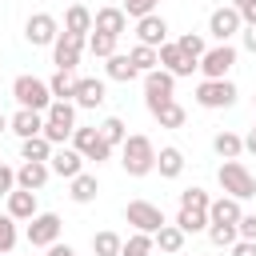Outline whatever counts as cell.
Wrapping results in <instances>:
<instances>
[{
  "mask_svg": "<svg viewBox=\"0 0 256 256\" xmlns=\"http://www.w3.org/2000/svg\"><path fill=\"white\" fill-rule=\"evenodd\" d=\"M12 96H16V104H20V108H32V112H44V108L52 104L48 80H40V76H28V72L12 80Z\"/></svg>",
  "mask_w": 256,
  "mask_h": 256,
  "instance_id": "4",
  "label": "cell"
},
{
  "mask_svg": "<svg viewBox=\"0 0 256 256\" xmlns=\"http://www.w3.org/2000/svg\"><path fill=\"white\" fill-rule=\"evenodd\" d=\"M48 168L56 172V176H64V180H72V176H80L84 172V156L76 152V148H52V156H48Z\"/></svg>",
  "mask_w": 256,
  "mask_h": 256,
  "instance_id": "17",
  "label": "cell"
},
{
  "mask_svg": "<svg viewBox=\"0 0 256 256\" xmlns=\"http://www.w3.org/2000/svg\"><path fill=\"white\" fill-rule=\"evenodd\" d=\"M172 224H176L184 236H192V232H204V228H208V212H200V208H180Z\"/></svg>",
  "mask_w": 256,
  "mask_h": 256,
  "instance_id": "28",
  "label": "cell"
},
{
  "mask_svg": "<svg viewBox=\"0 0 256 256\" xmlns=\"http://www.w3.org/2000/svg\"><path fill=\"white\" fill-rule=\"evenodd\" d=\"M232 256H256V240H236L232 244Z\"/></svg>",
  "mask_w": 256,
  "mask_h": 256,
  "instance_id": "47",
  "label": "cell"
},
{
  "mask_svg": "<svg viewBox=\"0 0 256 256\" xmlns=\"http://www.w3.org/2000/svg\"><path fill=\"white\" fill-rule=\"evenodd\" d=\"M240 216H244V208H240V200L228 196V192L216 196V200L208 204V224H236Z\"/></svg>",
  "mask_w": 256,
  "mask_h": 256,
  "instance_id": "21",
  "label": "cell"
},
{
  "mask_svg": "<svg viewBox=\"0 0 256 256\" xmlns=\"http://www.w3.org/2000/svg\"><path fill=\"white\" fill-rule=\"evenodd\" d=\"M236 232H240V240H256V212H244L236 220Z\"/></svg>",
  "mask_w": 256,
  "mask_h": 256,
  "instance_id": "43",
  "label": "cell"
},
{
  "mask_svg": "<svg viewBox=\"0 0 256 256\" xmlns=\"http://www.w3.org/2000/svg\"><path fill=\"white\" fill-rule=\"evenodd\" d=\"M128 60L136 64V72L144 76V72H152V68H160V56H156V48H148V44H136L132 52H128Z\"/></svg>",
  "mask_w": 256,
  "mask_h": 256,
  "instance_id": "33",
  "label": "cell"
},
{
  "mask_svg": "<svg viewBox=\"0 0 256 256\" xmlns=\"http://www.w3.org/2000/svg\"><path fill=\"white\" fill-rule=\"evenodd\" d=\"M156 4H160V0H124L120 8H124V16H132V20H140V16H148V12H156Z\"/></svg>",
  "mask_w": 256,
  "mask_h": 256,
  "instance_id": "42",
  "label": "cell"
},
{
  "mask_svg": "<svg viewBox=\"0 0 256 256\" xmlns=\"http://www.w3.org/2000/svg\"><path fill=\"white\" fill-rule=\"evenodd\" d=\"M72 148L84 156V160H96V164H104V160H112V144L96 132V128H72Z\"/></svg>",
  "mask_w": 256,
  "mask_h": 256,
  "instance_id": "7",
  "label": "cell"
},
{
  "mask_svg": "<svg viewBox=\"0 0 256 256\" xmlns=\"http://www.w3.org/2000/svg\"><path fill=\"white\" fill-rule=\"evenodd\" d=\"M48 256H76V248H68V244H48Z\"/></svg>",
  "mask_w": 256,
  "mask_h": 256,
  "instance_id": "48",
  "label": "cell"
},
{
  "mask_svg": "<svg viewBox=\"0 0 256 256\" xmlns=\"http://www.w3.org/2000/svg\"><path fill=\"white\" fill-rule=\"evenodd\" d=\"M204 232H208V240H212L216 248H232V244L240 240V232H236V224H208Z\"/></svg>",
  "mask_w": 256,
  "mask_h": 256,
  "instance_id": "36",
  "label": "cell"
},
{
  "mask_svg": "<svg viewBox=\"0 0 256 256\" xmlns=\"http://www.w3.org/2000/svg\"><path fill=\"white\" fill-rule=\"evenodd\" d=\"M52 156V144L44 140V136H28V140H20V160H48Z\"/></svg>",
  "mask_w": 256,
  "mask_h": 256,
  "instance_id": "34",
  "label": "cell"
},
{
  "mask_svg": "<svg viewBox=\"0 0 256 256\" xmlns=\"http://www.w3.org/2000/svg\"><path fill=\"white\" fill-rule=\"evenodd\" d=\"M120 168H124L128 176H148V172H156V144H152L144 132L124 136V144H120Z\"/></svg>",
  "mask_w": 256,
  "mask_h": 256,
  "instance_id": "1",
  "label": "cell"
},
{
  "mask_svg": "<svg viewBox=\"0 0 256 256\" xmlns=\"http://www.w3.org/2000/svg\"><path fill=\"white\" fill-rule=\"evenodd\" d=\"M240 44L256 56V24H244V28H240Z\"/></svg>",
  "mask_w": 256,
  "mask_h": 256,
  "instance_id": "46",
  "label": "cell"
},
{
  "mask_svg": "<svg viewBox=\"0 0 256 256\" xmlns=\"http://www.w3.org/2000/svg\"><path fill=\"white\" fill-rule=\"evenodd\" d=\"M4 200H8V216H12V220H32V216L40 212L36 192H28V188H12Z\"/></svg>",
  "mask_w": 256,
  "mask_h": 256,
  "instance_id": "20",
  "label": "cell"
},
{
  "mask_svg": "<svg viewBox=\"0 0 256 256\" xmlns=\"http://www.w3.org/2000/svg\"><path fill=\"white\" fill-rule=\"evenodd\" d=\"M232 64H236V48L232 44H216V48H204V56L196 60V72L204 80H228Z\"/></svg>",
  "mask_w": 256,
  "mask_h": 256,
  "instance_id": "5",
  "label": "cell"
},
{
  "mask_svg": "<svg viewBox=\"0 0 256 256\" xmlns=\"http://www.w3.org/2000/svg\"><path fill=\"white\" fill-rule=\"evenodd\" d=\"M48 176H52V168H48V160H24V164L16 168V188H28V192H40V188L48 184Z\"/></svg>",
  "mask_w": 256,
  "mask_h": 256,
  "instance_id": "18",
  "label": "cell"
},
{
  "mask_svg": "<svg viewBox=\"0 0 256 256\" xmlns=\"http://www.w3.org/2000/svg\"><path fill=\"white\" fill-rule=\"evenodd\" d=\"M208 204H212V196H208L204 188H188V192H180V208H200V212H208Z\"/></svg>",
  "mask_w": 256,
  "mask_h": 256,
  "instance_id": "40",
  "label": "cell"
},
{
  "mask_svg": "<svg viewBox=\"0 0 256 256\" xmlns=\"http://www.w3.org/2000/svg\"><path fill=\"white\" fill-rule=\"evenodd\" d=\"M16 188V168H8V164H0V196H8Z\"/></svg>",
  "mask_w": 256,
  "mask_h": 256,
  "instance_id": "45",
  "label": "cell"
},
{
  "mask_svg": "<svg viewBox=\"0 0 256 256\" xmlns=\"http://www.w3.org/2000/svg\"><path fill=\"white\" fill-rule=\"evenodd\" d=\"M56 36H60V24H56L52 12H32V16L24 20V40H28L32 48H52Z\"/></svg>",
  "mask_w": 256,
  "mask_h": 256,
  "instance_id": "8",
  "label": "cell"
},
{
  "mask_svg": "<svg viewBox=\"0 0 256 256\" xmlns=\"http://www.w3.org/2000/svg\"><path fill=\"white\" fill-rule=\"evenodd\" d=\"M116 40H120V36H108V32H92L84 48H88V52H92L96 60H108V56L116 52Z\"/></svg>",
  "mask_w": 256,
  "mask_h": 256,
  "instance_id": "32",
  "label": "cell"
},
{
  "mask_svg": "<svg viewBox=\"0 0 256 256\" xmlns=\"http://www.w3.org/2000/svg\"><path fill=\"white\" fill-rule=\"evenodd\" d=\"M232 8L240 12L244 24H256V0H232Z\"/></svg>",
  "mask_w": 256,
  "mask_h": 256,
  "instance_id": "44",
  "label": "cell"
},
{
  "mask_svg": "<svg viewBox=\"0 0 256 256\" xmlns=\"http://www.w3.org/2000/svg\"><path fill=\"white\" fill-rule=\"evenodd\" d=\"M176 48H180V52H184V56H188V60H200V56H204V48H208V44H204V36H196V32H184V36H180V40H176Z\"/></svg>",
  "mask_w": 256,
  "mask_h": 256,
  "instance_id": "39",
  "label": "cell"
},
{
  "mask_svg": "<svg viewBox=\"0 0 256 256\" xmlns=\"http://www.w3.org/2000/svg\"><path fill=\"white\" fill-rule=\"evenodd\" d=\"M96 192H100V180H96L92 172H80V176H72V180H68V196H72L76 204H92V200H96Z\"/></svg>",
  "mask_w": 256,
  "mask_h": 256,
  "instance_id": "24",
  "label": "cell"
},
{
  "mask_svg": "<svg viewBox=\"0 0 256 256\" xmlns=\"http://www.w3.org/2000/svg\"><path fill=\"white\" fill-rule=\"evenodd\" d=\"M88 36H72V32H60L52 40V64L64 68V72H76L80 68V52H84Z\"/></svg>",
  "mask_w": 256,
  "mask_h": 256,
  "instance_id": "9",
  "label": "cell"
},
{
  "mask_svg": "<svg viewBox=\"0 0 256 256\" xmlns=\"http://www.w3.org/2000/svg\"><path fill=\"white\" fill-rule=\"evenodd\" d=\"M156 56H160V68L172 72V76H192V72H196V60H188V56L176 48V40H164V44L156 48Z\"/></svg>",
  "mask_w": 256,
  "mask_h": 256,
  "instance_id": "15",
  "label": "cell"
},
{
  "mask_svg": "<svg viewBox=\"0 0 256 256\" xmlns=\"http://www.w3.org/2000/svg\"><path fill=\"white\" fill-rule=\"evenodd\" d=\"M104 100H108L104 80H96V76H76V92H72V104H76V108H100Z\"/></svg>",
  "mask_w": 256,
  "mask_h": 256,
  "instance_id": "16",
  "label": "cell"
},
{
  "mask_svg": "<svg viewBox=\"0 0 256 256\" xmlns=\"http://www.w3.org/2000/svg\"><path fill=\"white\" fill-rule=\"evenodd\" d=\"M0 256H4V252H0Z\"/></svg>",
  "mask_w": 256,
  "mask_h": 256,
  "instance_id": "52",
  "label": "cell"
},
{
  "mask_svg": "<svg viewBox=\"0 0 256 256\" xmlns=\"http://www.w3.org/2000/svg\"><path fill=\"white\" fill-rule=\"evenodd\" d=\"M120 244H124V240H120L116 232H96V236H92V252H96V256H120Z\"/></svg>",
  "mask_w": 256,
  "mask_h": 256,
  "instance_id": "37",
  "label": "cell"
},
{
  "mask_svg": "<svg viewBox=\"0 0 256 256\" xmlns=\"http://www.w3.org/2000/svg\"><path fill=\"white\" fill-rule=\"evenodd\" d=\"M4 128H8V116H4V112H0V132H4Z\"/></svg>",
  "mask_w": 256,
  "mask_h": 256,
  "instance_id": "50",
  "label": "cell"
},
{
  "mask_svg": "<svg viewBox=\"0 0 256 256\" xmlns=\"http://www.w3.org/2000/svg\"><path fill=\"white\" fill-rule=\"evenodd\" d=\"M172 92H176V76H172V72H164V68L144 72V104H148V112H156L160 104L176 100Z\"/></svg>",
  "mask_w": 256,
  "mask_h": 256,
  "instance_id": "6",
  "label": "cell"
},
{
  "mask_svg": "<svg viewBox=\"0 0 256 256\" xmlns=\"http://www.w3.org/2000/svg\"><path fill=\"white\" fill-rule=\"evenodd\" d=\"M92 32L124 36V32H128V16H124V8H96V12H92Z\"/></svg>",
  "mask_w": 256,
  "mask_h": 256,
  "instance_id": "19",
  "label": "cell"
},
{
  "mask_svg": "<svg viewBox=\"0 0 256 256\" xmlns=\"http://www.w3.org/2000/svg\"><path fill=\"white\" fill-rule=\"evenodd\" d=\"M60 228H64V220H60L56 212H36V216L28 220V244H32V248H48V244L60 240Z\"/></svg>",
  "mask_w": 256,
  "mask_h": 256,
  "instance_id": "12",
  "label": "cell"
},
{
  "mask_svg": "<svg viewBox=\"0 0 256 256\" xmlns=\"http://www.w3.org/2000/svg\"><path fill=\"white\" fill-rule=\"evenodd\" d=\"M152 244H156L160 252H168V256H176V252L184 248V232H180L176 224H160V232L152 236Z\"/></svg>",
  "mask_w": 256,
  "mask_h": 256,
  "instance_id": "29",
  "label": "cell"
},
{
  "mask_svg": "<svg viewBox=\"0 0 256 256\" xmlns=\"http://www.w3.org/2000/svg\"><path fill=\"white\" fill-rule=\"evenodd\" d=\"M48 92H52V100H72V92H76V76L64 72V68H56V76L48 80Z\"/></svg>",
  "mask_w": 256,
  "mask_h": 256,
  "instance_id": "31",
  "label": "cell"
},
{
  "mask_svg": "<svg viewBox=\"0 0 256 256\" xmlns=\"http://www.w3.org/2000/svg\"><path fill=\"white\" fill-rule=\"evenodd\" d=\"M124 220H128L136 232H148V236H156V232H160V224H168V220H164V212H160L156 204H148V200H128Z\"/></svg>",
  "mask_w": 256,
  "mask_h": 256,
  "instance_id": "11",
  "label": "cell"
},
{
  "mask_svg": "<svg viewBox=\"0 0 256 256\" xmlns=\"http://www.w3.org/2000/svg\"><path fill=\"white\" fill-rule=\"evenodd\" d=\"M196 104L200 108H232L236 104V84L232 80H200L196 84Z\"/></svg>",
  "mask_w": 256,
  "mask_h": 256,
  "instance_id": "10",
  "label": "cell"
},
{
  "mask_svg": "<svg viewBox=\"0 0 256 256\" xmlns=\"http://www.w3.org/2000/svg\"><path fill=\"white\" fill-rule=\"evenodd\" d=\"M252 128H256V124H252Z\"/></svg>",
  "mask_w": 256,
  "mask_h": 256,
  "instance_id": "51",
  "label": "cell"
},
{
  "mask_svg": "<svg viewBox=\"0 0 256 256\" xmlns=\"http://www.w3.org/2000/svg\"><path fill=\"white\" fill-rule=\"evenodd\" d=\"M72 128H76V104L72 100H52L48 108H44V140L56 148V144H64L68 136H72Z\"/></svg>",
  "mask_w": 256,
  "mask_h": 256,
  "instance_id": "2",
  "label": "cell"
},
{
  "mask_svg": "<svg viewBox=\"0 0 256 256\" xmlns=\"http://www.w3.org/2000/svg\"><path fill=\"white\" fill-rule=\"evenodd\" d=\"M244 152H256V128H252V132L244 136Z\"/></svg>",
  "mask_w": 256,
  "mask_h": 256,
  "instance_id": "49",
  "label": "cell"
},
{
  "mask_svg": "<svg viewBox=\"0 0 256 256\" xmlns=\"http://www.w3.org/2000/svg\"><path fill=\"white\" fill-rule=\"evenodd\" d=\"M240 28H244V20H240V12H236L232 4L212 8V16H208V32H212L220 44H228L232 36H240Z\"/></svg>",
  "mask_w": 256,
  "mask_h": 256,
  "instance_id": "13",
  "label": "cell"
},
{
  "mask_svg": "<svg viewBox=\"0 0 256 256\" xmlns=\"http://www.w3.org/2000/svg\"><path fill=\"white\" fill-rule=\"evenodd\" d=\"M104 76H108V80H120V84H128V80H136L140 72H136V64H132L124 52H112V56L104 60Z\"/></svg>",
  "mask_w": 256,
  "mask_h": 256,
  "instance_id": "25",
  "label": "cell"
},
{
  "mask_svg": "<svg viewBox=\"0 0 256 256\" xmlns=\"http://www.w3.org/2000/svg\"><path fill=\"white\" fill-rule=\"evenodd\" d=\"M8 128L20 136V140H28V136H40L44 132V112H32V108H20L12 120H8Z\"/></svg>",
  "mask_w": 256,
  "mask_h": 256,
  "instance_id": "22",
  "label": "cell"
},
{
  "mask_svg": "<svg viewBox=\"0 0 256 256\" xmlns=\"http://www.w3.org/2000/svg\"><path fill=\"white\" fill-rule=\"evenodd\" d=\"M64 32H72V36H88V32H92V12H88L84 4H72V8L64 12Z\"/></svg>",
  "mask_w": 256,
  "mask_h": 256,
  "instance_id": "26",
  "label": "cell"
},
{
  "mask_svg": "<svg viewBox=\"0 0 256 256\" xmlns=\"http://www.w3.org/2000/svg\"><path fill=\"white\" fill-rule=\"evenodd\" d=\"M168 40V20L164 16H156V12H148V16H140L136 20V44H148V48H160Z\"/></svg>",
  "mask_w": 256,
  "mask_h": 256,
  "instance_id": "14",
  "label": "cell"
},
{
  "mask_svg": "<svg viewBox=\"0 0 256 256\" xmlns=\"http://www.w3.org/2000/svg\"><path fill=\"white\" fill-rule=\"evenodd\" d=\"M96 132H100V136H104L112 148H116V144H124V136H128V128H124V120H120V116H108V120H104Z\"/></svg>",
  "mask_w": 256,
  "mask_h": 256,
  "instance_id": "38",
  "label": "cell"
},
{
  "mask_svg": "<svg viewBox=\"0 0 256 256\" xmlns=\"http://www.w3.org/2000/svg\"><path fill=\"white\" fill-rule=\"evenodd\" d=\"M152 116L160 120V128H184V120H188V112H184V104H176V100H168V104H160V108H156Z\"/></svg>",
  "mask_w": 256,
  "mask_h": 256,
  "instance_id": "30",
  "label": "cell"
},
{
  "mask_svg": "<svg viewBox=\"0 0 256 256\" xmlns=\"http://www.w3.org/2000/svg\"><path fill=\"white\" fill-rule=\"evenodd\" d=\"M152 248H156V244H152L148 232H132V236L120 244V256H152Z\"/></svg>",
  "mask_w": 256,
  "mask_h": 256,
  "instance_id": "35",
  "label": "cell"
},
{
  "mask_svg": "<svg viewBox=\"0 0 256 256\" xmlns=\"http://www.w3.org/2000/svg\"><path fill=\"white\" fill-rule=\"evenodd\" d=\"M156 172H160L164 180H176V176L184 172V152H180L176 144H164V148L156 152Z\"/></svg>",
  "mask_w": 256,
  "mask_h": 256,
  "instance_id": "23",
  "label": "cell"
},
{
  "mask_svg": "<svg viewBox=\"0 0 256 256\" xmlns=\"http://www.w3.org/2000/svg\"><path fill=\"white\" fill-rule=\"evenodd\" d=\"M12 248H16V220L4 212V216H0V252L8 256Z\"/></svg>",
  "mask_w": 256,
  "mask_h": 256,
  "instance_id": "41",
  "label": "cell"
},
{
  "mask_svg": "<svg viewBox=\"0 0 256 256\" xmlns=\"http://www.w3.org/2000/svg\"><path fill=\"white\" fill-rule=\"evenodd\" d=\"M212 148H216L220 160H240V152H244V136H236V132H216V136H212Z\"/></svg>",
  "mask_w": 256,
  "mask_h": 256,
  "instance_id": "27",
  "label": "cell"
},
{
  "mask_svg": "<svg viewBox=\"0 0 256 256\" xmlns=\"http://www.w3.org/2000/svg\"><path fill=\"white\" fill-rule=\"evenodd\" d=\"M216 180H220V188H224L228 196H236V200H252V196H256V176H252L240 160H224L220 172H216Z\"/></svg>",
  "mask_w": 256,
  "mask_h": 256,
  "instance_id": "3",
  "label": "cell"
}]
</instances>
